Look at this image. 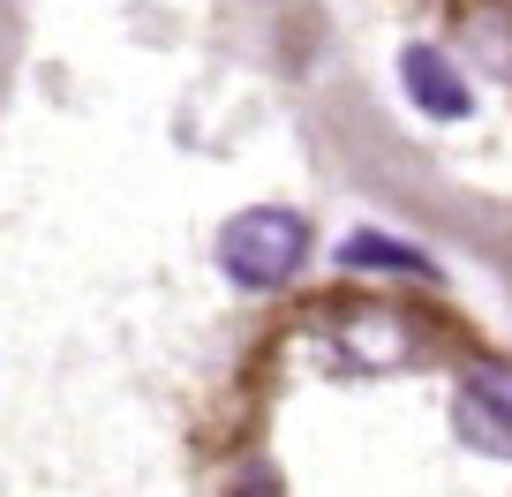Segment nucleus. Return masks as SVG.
<instances>
[{
  "mask_svg": "<svg viewBox=\"0 0 512 497\" xmlns=\"http://www.w3.org/2000/svg\"><path fill=\"white\" fill-rule=\"evenodd\" d=\"M234 497H287V482H279V467L272 460H249V475H241V490Z\"/></svg>",
  "mask_w": 512,
  "mask_h": 497,
  "instance_id": "nucleus-6",
  "label": "nucleus"
},
{
  "mask_svg": "<svg viewBox=\"0 0 512 497\" xmlns=\"http://www.w3.org/2000/svg\"><path fill=\"white\" fill-rule=\"evenodd\" d=\"M324 354L347 377H384V369H407L422 354V324L400 317V309H332L324 317Z\"/></svg>",
  "mask_w": 512,
  "mask_h": 497,
  "instance_id": "nucleus-2",
  "label": "nucleus"
},
{
  "mask_svg": "<svg viewBox=\"0 0 512 497\" xmlns=\"http://www.w3.org/2000/svg\"><path fill=\"white\" fill-rule=\"evenodd\" d=\"M317 257V234H309L302 211L287 204H249L219 226V272L234 279L241 294H279L309 272Z\"/></svg>",
  "mask_w": 512,
  "mask_h": 497,
  "instance_id": "nucleus-1",
  "label": "nucleus"
},
{
  "mask_svg": "<svg viewBox=\"0 0 512 497\" xmlns=\"http://www.w3.org/2000/svg\"><path fill=\"white\" fill-rule=\"evenodd\" d=\"M339 264H347V272H392V279H422L430 272V257L407 249V241H392V234H347L339 241Z\"/></svg>",
  "mask_w": 512,
  "mask_h": 497,
  "instance_id": "nucleus-5",
  "label": "nucleus"
},
{
  "mask_svg": "<svg viewBox=\"0 0 512 497\" xmlns=\"http://www.w3.org/2000/svg\"><path fill=\"white\" fill-rule=\"evenodd\" d=\"M452 422L475 452L490 460H512V362L497 354H475L460 369V385H452Z\"/></svg>",
  "mask_w": 512,
  "mask_h": 497,
  "instance_id": "nucleus-3",
  "label": "nucleus"
},
{
  "mask_svg": "<svg viewBox=\"0 0 512 497\" xmlns=\"http://www.w3.org/2000/svg\"><path fill=\"white\" fill-rule=\"evenodd\" d=\"M400 83H407V98H415L430 121H467V113H475L467 76H460L437 46H407V53H400Z\"/></svg>",
  "mask_w": 512,
  "mask_h": 497,
  "instance_id": "nucleus-4",
  "label": "nucleus"
}]
</instances>
